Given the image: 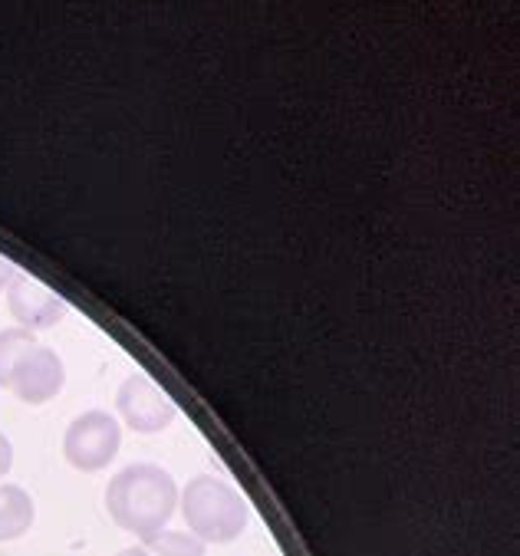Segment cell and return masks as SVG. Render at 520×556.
<instances>
[{"label":"cell","instance_id":"1","mask_svg":"<svg viewBox=\"0 0 520 556\" xmlns=\"http://www.w3.org/2000/svg\"><path fill=\"white\" fill-rule=\"evenodd\" d=\"M106 510L116 527L152 536L168 527V520L178 510V484L175 478L149 462L126 465L106 488Z\"/></svg>","mask_w":520,"mask_h":556},{"label":"cell","instance_id":"2","mask_svg":"<svg viewBox=\"0 0 520 556\" xmlns=\"http://www.w3.org/2000/svg\"><path fill=\"white\" fill-rule=\"evenodd\" d=\"M178 507L188 523V533H194L201 543H231L251 523L248 501L215 475L191 478L178 491Z\"/></svg>","mask_w":520,"mask_h":556},{"label":"cell","instance_id":"3","mask_svg":"<svg viewBox=\"0 0 520 556\" xmlns=\"http://www.w3.org/2000/svg\"><path fill=\"white\" fill-rule=\"evenodd\" d=\"M119 448H123V425L102 408L83 412L79 418L69 421L63 434V458L69 468L83 475H96L102 468H110Z\"/></svg>","mask_w":520,"mask_h":556},{"label":"cell","instance_id":"4","mask_svg":"<svg viewBox=\"0 0 520 556\" xmlns=\"http://www.w3.org/2000/svg\"><path fill=\"white\" fill-rule=\"evenodd\" d=\"M116 412L119 418L139 431V434H155L162 428H168L178 415L175 402L162 392V386H155L152 376L145 372H132L116 395Z\"/></svg>","mask_w":520,"mask_h":556},{"label":"cell","instance_id":"5","mask_svg":"<svg viewBox=\"0 0 520 556\" xmlns=\"http://www.w3.org/2000/svg\"><path fill=\"white\" fill-rule=\"evenodd\" d=\"M63 386H66V366H63L60 353L43 343H34L17 359V366L11 369V379H8V389L27 405H43V402L56 399L63 392Z\"/></svg>","mask_w":520,"mask_h":556},{"label":"cell","instance_id":"6","mask_svg":"<svg viewBox=\"0 0 520 556\" xmlns=\"http://www.w3.org/2000/svg\"><path fill=\"white\" fill-rule=\"evenodd\" d=\"M4 293H8V309H11V316H14L24 329H30V332L56 326V323L69 313V306H66L63 296H56L50 287H43L37 277H30V274H24V270H17V274L11 277V283H8Z\"/></svg>","mask_w":520,"mask_h":556},{"label":"cell","instance_id":"7","mask_svg":"<svg viewBox=\"0 0 520 556\" xmlns=\"http://www.w3.org/2000/svg\"><path fill=\"white\" fill-rule=\"evenodd\" d=\"M37 520V504L21 484H0V543L21 540Z\"/></svg>","mask_w":520,"mask_h":556},{"label":"cell","instance_id":"8","mask_svg":"<svg viewBox=\"0 0 520 556\" xmlns=\"http://www.w3.org/2000/svg\"><path fill=\"white\" fill-rule=\"evenodd\" d=\"M152 556H204V543L194 533L185 530H158L142 540Z\"/></svg>","mask_w":520,"mask_h":556},{"label":"cell","instance_id":"9","mask_svg":"<svg viewBox=\"0 0 520 556\" xmlns=\"http://www.w3.org/2000/svg\"><path fill=\"white\" fill-rule=\"evenodd\" d=\"M34 343H40V340H37V332H30V329H24V326L0 329V389H8L11 369L17 366V359H21Z\"/></svg>","mask_w":520,"mask_h":556},{"label":"cell","instance_id":"10","mask_svg":"<svg viewBox=\"0 0 520 556\" xmlns=\"http://www.w3.org/2000/svg\"><path fill=\"white\" fill-rule=\"evenodd\" d=\"M11 468H14V444L4 431H0V478H4Z\"/></svg>","mask_w":520,"mask_h":556},{"label":"cell","instance_id":"11","mask_svg":"<svg viewBox=\"0 0 520 556\" xmlns=\"http://www.w3.org/2000/svg\"><path fill=\"white\" fill-rule=\"evenodd\" d=\"M17 274V267L11 264V261H4V257H0V293H4L8 290V283H11V277Z\"/></svg>","mask_w":520,"mask_h":556},{"label":"cell","instance_id":"12","mask_svg":"<svg viewBox=\"0 0 520 556\" xmlns=\"http://www.w3.org/2000/svg\"><path fill=\"white\" fill-rule=\"evenodd\" d=\"M116 556H152L145 546H129V549H123V553H116Z\"/></svg>","mask_w":520,"mask_h":556}]
</instances>
